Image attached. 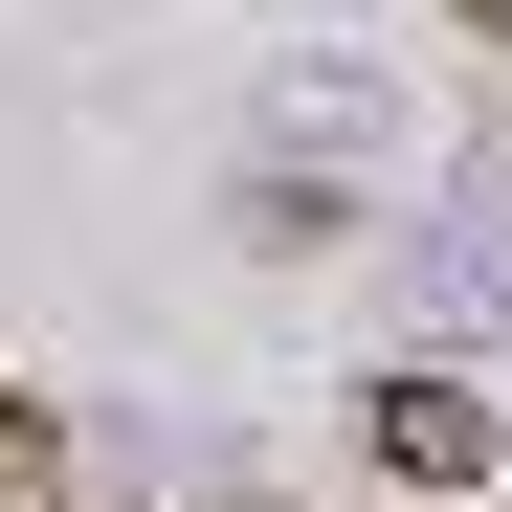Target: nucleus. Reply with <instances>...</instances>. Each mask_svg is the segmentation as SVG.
I'll list each match as a JSON object with an SVG mask.
<instances>
[{
	"label": "nucleus",
	"mask_w": 512,
	"mask_h": 512,
	"mask_svg": "<svg viewBox=\"0 0 512 512\" xmlns=\"http://www.w3.org/2000/svg\"><path fill=\"white\" fill-rule=\"evenodd\" d=\"M379 446H401V468H423V490H468V468H490V446H512V423H490V401H468V379H401V401H379Z\"/></svg>",
	"instance_id": "nucleus-1"
},
{
	"label": "nucleus",
	"mask_w": 512,
	"mask_h": 512,
	"mask_svg": "<svg viewBox=\"0 0 512 512\" xmlns=\"http://www.w3.org/2000/svg\"><path fill=\"white\" fill-rule=\"evenodd\" d=\"M0 490H23V512L67 490V401H45V379H0Z\"/></svg>",
	"instance_id": "nucleus-2"
},
{
	"label": "nucleus",
	"mask_w": 512,
	"mask_h": 512,
	"mask_svg": "<svg viewBox=\"0 0 512 512\" xmlns=\"http://www.w3.org/2000/svg\"><path fill=\"white\" fill-rule=\"evenodd\" d=\"M468 23H512V0H468Z\"/></svg>",
	"instance_id": "nucleus-3"
}]
</instances>
